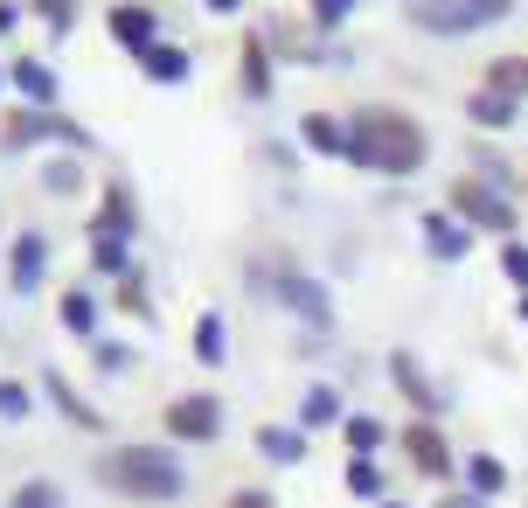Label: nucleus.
<instances>
[{"instance_id":"1","label":"nucleus","mask_w":528,"mask_h":508,"mask_svg":"<svg viewBox=\"0 0 528 508\" xmlns=\"http://www.w3.org/2000/svg\"><path fill=\"white\" fill-rule=\"evenodd\" d=\"M348 154L376 174H410L424 168V126L390 112V105H362L355 126H348Z\"/></svg>"},{"instance_id":"2","label":"nucleus","mask_w":528,"mask_h":508,"mask_svg":"<svg viewBox=\"0 0 528 508\" xmlns=\"http://www.w3.org/2000/svg\"><path fill=\"white\" fill-rule=\"evenodd\" d=\"M98 481H105L112 495H139V502H167V495L188 488L181 460L160 453V446H119V453H105V460H98Z\"/></svg>"},{"instance_id":"3","label":"nucleus","mask_w":528,"mask_h":508,"mask_svg":"<svg viewBox=\"0 0 528 508\" xmlns=\"http://www.w3.org/2000/svg\"><path fill=\"white\" fill-rule=\"evenodd\" d=\"M508 0H410V21L431 28V35H466L480 21H501Z\"/></svg>"},{"instance_id":"4","label":"nucleus","mask_w":528,"mask_h":508,"mask_svg":"<svg viewBox=\"0 0 528 508\" xmlns=\"http://www.w3.org/2000/svg\"><path fill=\"white\" fill-rule=\"evenodd\" d=\"M452 202L473 216V223H487V230H515V209L501 202V195H487V188H473V181H459L452 188Z\"/></svg>"},{"instance_id":"5","label":"nucleus","mask_w":528,"mask_h":508,"mask_svg":"<svg viewBox=\"0 0 528 508\" xmlns=\"http://www.w3.org/2000/svg\"><path fill=\"white\" fill-rule=\"evenodd\" d=\"M216 418H223L216 397H181V404L167 411V425H174L181 439H216Z\"/></svg>"},{"instance_id":"6","label":"nucleus","mask_w":528,"mask_h":508,"mask_svg":"<svg viewBox=\"0 0 528 508\" xmlns=\"http://www.w3.org/2000/svg\"><path fill=\"white\" fill-rule=\"evenodd\" d=\"M410 460H417L424 474H445V439H438L431 425H410Z\"/></svg>"},{"instance_id":"7","label":"nucleus","mask_w":528,"mask_h":508,"mask_svg":"<svg viewBox=\"0 0 528 508\" xmlns=\"http://www.w3.org/2000/svg\"><path fill=\"white\" fill-rule=\"evenodd\" d=\"M487 84H494V91H528V56H501V63L487 70Z\"/></svg>"},{"instance_id":"8","label":"nucleus","mask_w":528,"mask_h":508,"mask_svg":"<svg viewBox=\"0 0 528 508\" xmlns=\"http://www.w3.org/2000/svg\"><path fill=\"white\" fill-rule=\"evenodd\" d=\"M112 28L126 35L132 49H146V35H153V14H132V7H119V14H112Z\"/></svg>"},{"instance_id":"9","label":"nucleus","mask_w":528,"mask_h":508,"mask_svg":"<svg viewBox=\"0 0 528 508\" xmlns=\"http://www.w3.org/2000/svg\"><path fill=\"white\" fill-rule=\"evenodd\" d=\"M63 314H70V328H91V300H84V293H70Z\"/></svg>"},{"instance_id":"10","label":"nucleus","mask_w":528,"mask_h":508,"mask_svg":"<svg viewBox=\"0 0 528 508\" xmlns=\"http://www.w3.org/2000/svg\"><path fill=\"white\" fill-rule=\"evenodd\" d=\"M348 439H355V446H362V453H369V446H376V439H383V425H369V418H355V425H348Z\"/></svg>"},{"instance_id":"11","label":"nucleus","mask_w":528,"mask_h":508,"mask_svg":"<svg viewBox=\"0 0 528 508\" xmlns=\"http://www.w3.org/2000/svg\"><path fill=\"white\" fill-rule=\"evenodd\" d=\"M480 119H487V126H501V119H508V98H501V91H494V98H480Z\"/></svg>"},{"instance_id":"12","label":"nucleus","mask_w":528,"mask_h":508,"mask_svg":"<svg viewBox=\"0 0 528 508\" xmlns=\"http://www.w3.org/2000/svg\"><path fill=\"white\" fill-rule=\"evenodd\" d=\"M306 140H320V147H341V133H334L327 119H306Z\"/></svg>"},{"instance_id":"13","label":"nucleus","mask_w":528,"mask_h":508,"mask_svg":"<svg viewBox=\"0 0 528 508\" xmlns=\"http://www.w3.org/2000/svg\"><path fill=\"white\" fill-rule=\"evenodd\" d=\"M508 272H515V279H528V251H522V244H508Z\"/></svg>"},{"instance_id":"14","label":"nucleus","mask_w":528,"mask_h":508,"mask_svg":"<svg viewBox=\"0 0 528 508\" xmlns=\"http://www.w3.org/2000/svg\"><path fill=\"white\" fill-rule=\"evenodd\" d=\"M320 7V21H334V14H348V0H313Z\"/></svg>"},{"instance_id":"15","label":"nucleus","mask_w":528,"mask_h":508,"mask_svg":"<svg viewBox=\"0 0 528 508\" xmlns=\"http://www.w3.org/2000/svg\"><path fill=\"white\" fill-rule=\"evenodd\" d=\"M230 508H271V495H237Z\"/></svg>"},{"instance_id":"16","label":"nucleus","mask_w":528,"mask_h":508,"mask_svg":"<svg viewBox=\"0 0 528 508\" xmlns=\"http://www.w3.org/2000/svg\"><path fill=\"white\" fill-rule=\"evenodd\" d=\"M21 508H56V502L49 495H21Z\"/></svg>"}]
</instances>
